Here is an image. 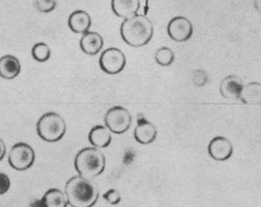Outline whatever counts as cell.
<instances>
[{"label": "cell", "instance_id": "obj_1", "mask_svg": "<svg viewBox=\"0 0 261 207\" xmlns=\"http://www.w3.org/2000/svg\"><path fill=\"white\" fill-rule=\"evenodd\" d=\"M65 194L71 207H93L99 199L98 187L91 180L77 174L67 181Z\"/></svg>", "mask_w": 261, "mask_h": 207}, {"label": "cell", "instance_id": "obj_2", "mask_svg": "<svg viewBox=\"0 0 261 207\" xmlns=\"http://www.w3.org/2000/svg\"><path fill=\"white\" fill-rule=\"evenodd\" d=\"M153 33L152 22L145 15L137 14L124 19L120 25L122 39L134 48H141L147 45L152 39Z\"/></svg>", "mask_w": 261, "mask_h": 207}, {"label": "cell", "instance_id": "obj_3", "mask_svg": "<svg viewBox=\"0 0 261 207\" xmlns=\"http://www.w3.org/2000/svg\"><path fill=\"white\" fill-rule=\"evenodd\" d=\"M74 164V168L79 175L87 179L92 180L105 171L106 158L97 147H85L77 152Z\"/></svg>", "mask_w": 261, "mask_h": 207}, {"label": "cell", "instance_id": "obj_4", "mask_svg": "<svg viewBox=\"0 0 261 207\" xmlns=\"http://www.w3.org/2000/svg\"><path fill=\"white\" fill-rule=\"evenodd\" d=\"M36 131L43 141L57 142L62 139L66 133V122L62 115L56 112H47L38 120Z\"/></svg>", "mask_w": 261, "mask_h": 207}, {"label": "cell", "instance_id": "obj_5", "mask_svg": "<svg viewBox=\"0 0 261 207\" xmlns=\"http://www.w3.org/2000/svg\"><path fill=\"white\" fill-rule=\"evenodd\" d=\"M36 153L31 145L24 142L16 143L9 153L10 167L18 171H25L34 164Z\"/></svg>", "mask_w": 261, "mask_h": 207}, {"label": "cell", "instance_id": "obj_6", "mask_svg": "<svg viewBox=\"0 0 261 207\" xmlns=\"http://www.w3.org/2000/svg\"><path fill=\"white\" fill-rule=\"evenodd\" d=\"M132 115L125 107L116 106L105 114V123L111 133L121 135L129 130L132 124Z\"/></svg>", "mask_w": 261, "mask_h": 207}, {"label": "cell", "instance_id": "obj_7", "mask_svg": "<svg viewBox=\"0 0 261 207\" xmlns=\"http://www.w3.org/2000/svg\"><path fill=\"white\" fill-rule=\"evenodd\" d=\"M126 65L124 53L117 48H109L105 50L99 59L100 69L110 75L120 74L124 70Z\"/></svg>", "mask_w": 261, "mask_h": 207}, {"label": "cell", "instance_id": "obj_8", "mask_svg": "<svg viewBox=\"0 0 261 207\" xmlns=\"http://www.w3.org/2000/svg\"><path fill=\"white\" fill-rule=\"evenodd\" d=\"M192 22L184 16H176L168 24L167 33L169 38L177 42L189 40L193 35Z\"/></svg>", "mask_w": 261, "mask_h": 207}, {"label": "cell", "instance_id": "obj_9", "mask_svg": "<svg viewBox=\"0 0 261 207\" xmlns=\"http://www.w3.org/2000/svg\"><path fill=\"white\" fill-rule=\"evenodd\" d=\"M233 151L232 143L223 136L212 138L207 146L209 155L217 161H227L233 155Z\"/></svg>", "mask_w": 261, "mask_h": 207}, {"label": "cell", "instance_id": "obj_10", "mask_svg": "<svg viewBox=\"0 0 261 207\" xmlns=\"http://www.w3.org/2000/svg\"><path fill=\"white\" fill-rule=\"evenodd\" d=\"M158 131L156 127L143 116H138L137 125L134 129V138L141 144H151L155 141Z\"/></svg>", "mask_w": 261, "mask_h": 207}, {"label": "cell", "instance_id": "obj_11", "mask_svg": "<svg viewBox=\"0 0 261 207\" xmlns=\"http://www.w3.org/2000/svg\"><path fill=\"white\" fill-rule=\"evenodd\" d=\"M243 86L244 83L240 77L235 75L227 76L220 83V93L227 100H238Z\"/></svg>", "mask_w": 261, "mask_h": 207}, {"label": "cell", "instance_id": "obj_12", "mask_svg": "<svg viewBox=\"0 0 261 207\" xmlns=\"http://www.w3.org/2000/svg\"><path fill=\"white\" fill-rule=\"evenodd\" d=\"M111 8L117 17L129 19L138 13L140 8V0H112Z\"/></svg>", "mask_w": 261, "mask_h": 207}, {"label": "cell", "instance_id": "obj_13", "mask_svg": "<svg viewBox=\"0 0 261 207\" xmlns=\"http://www.w3.org/2000/svg\"><path fill=\"white\" fill-rule=\"evenodd\" d=\"M68 27L76 34H85L89 32L92 21L86 11L76 10L70 15L68 21Z\"/></svg>", "mask_w": 261, "mask_h": 207}, {"label": "cell", "instance_id": "obj_14", "mask_svg": "<svg viewBox=\"0 0 261 207\" xmlns=\"http://www.w3.org/2000/svg\"><path fill=\"white\" fill-rule=\"evenodd\" d=\"M103 47V37L95 32L85 33L80 40L81 49L88 55H96L101 51Z\"/></svg>", "mask_w": 261, "mask_h": 207}, {"label": "cell", "instance_id": "obj_15", "mask_svg": "<svg viewBox=\"0 0 261 207\" xmlns=\"http://www.w3.org/2000/svg\"><path fill=\"white\" fill-rule=\"evenodd\" d=\"M21 64L19 59L12 54H7L0 58V77L5 80H13L21 72Z\"/></svg>", "mask_w": 261, "mask_h": 207}, {"label": "cell", "instance_id": "obj_16", "mask_svg": "<svg viewBox=\"0 0 261 207\" xmlns=\"http://www.w3.org/2000/svg\"><path fill=\"white\" fill-rule=\"evenodd\" d=\"M88 140L91 145L97 149H105L111 144L112 141L111 132L106 126H94L88 134Z\"/></svg>", "mask_w": 261, "mask_h": 207}, {"label": "cell", "instance_id": "obj_17", "mask_svg": "<svg viewBox=\"0 0 261 207\" xmlns=\"http://www.w3.org/2000/svg\"><path fill=\"white\" fill-rule=\"evenodd\" d=\"M239 100L246 105H260L261 84L257 82H252L244 85L240 94Z\"/></svg>", "mask_w": 261, "mask_h": 207}, {"label": "cell", "instance_id": "obj_18", "mask_svg": "<svg viewBox=\"0 0 261 207\" xmlns=\"http://www.w3.org/2000/svg\"><path fill=\"white\" fill-rule=\"evenodd\" d=\"M43 207H68L65 193L58 188H51L45 192L42 199Z\"/></svg>", "mask_w": 261, "mask_h": 207}, {"label": "cell", "instance_id": "obj_19", "mask_svg": "<svg viewBox=\"0 0 261 207\" xmlns=\"http://www.w3.org/2000/svg\"><path fill=\"white\" fill-rule=\"evenodd\" d=\"M51 51L50 47L44 42L36 43L32 48L33 59L39 63H45L51 57Z\"/></svg>", "mask_w": 261, "mask_h": 207}, {"label": "cell", "instance_id": "obj_20", "mask_svg": "<svg viewBox=\"0 0 261 207\" xmlns=\"http://www.w3.org/2000/svg\"><path fill=\"white\" fill-rule=\"evenodd\" d=\"M155 60L160 66H170L175 61V54L168 47H162L155 51Z\"/></svg>", "mask_w": 261, "mask_h": 207}, {"label": "cell", "instance_id": "obj_21", "mask_svg": "<svg viewBox=\"0 0 261 207\" xmlns=\"http://www.w3.org/2000/svg\"><path fill=\"white\" fill-rule=\"evenodd\" d=\"M36 10L42 13H48L56 8V0H35Z\"/></svg>", "mask_w": 261, "mask_h": 207}, {"label": "cell", "instance_id": "obj_22", "mask_svg": "<svg viewBox=\"0 0 261 207\" xmlns=\"http://www.w3.org/2000/svg\"><path fill=\"white\" fill-rule=\"evenodd\" d=\"M208 77L207 73L201 69H197L194 71L192 74V82L194 85L198 87L204 86L207 83Z\"/></svg>", "mask_w": 261, "mask_h": 207}, {"label": "cell", "instance_id": "obj_23", "mask_svg": "<svg viewBox=\"0 0 261 207\" xmlns=\"http://www.w3.org/2000/svg\"><path fill=\"white\" fill-rule=\"evenodd\" d=\"M103 199L111 205H117L121 202V194L116 189H110L103 195Z\"/></svg>", "mask_w": 261, "mask_h": 207}, {"label": "cell", "instance_id": "obj_24", "mask_svg": "<svg viewBox=\"0 0 261 207\" xmlns=\"http://www.w3.org/2000/svg\"><path fill=\"white\" fill-rule=\"evenodd\" d=\"M11 187V181L8 175L0 172V196L6 194Z\"/></svg>", "mask_w": 261, "mask_h": 207}, {"label": "cell", "instance_id": "obj_25", "mask_svg": "<svg viewBox=\"0 0 261 207\" xmlns=\"http://www.w3.org/2000/svg\"><path fill=\"white\" fill-rule=\"evenodd\" d=\"M7 154V145L5 141L0 138V161L4 159Z\"/></svg>", "mask_w": 261, "mask_h": 207}, {"label": "cell", "instance_id": "obj_26", "mask_svg": "<svg viewBox=\"0 0 261 207\" xmlns=\"http://www.w3.org/2000/svg\"><path fill=\"white\" fill-rule=\"evenodd\" d=\"M254 8L256 9L258 13L260 12L261 10V0H254Z\"/></svg>", "mask_w": 261, "mask_h": 207}]
</instances>
